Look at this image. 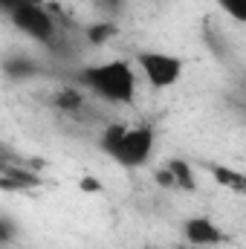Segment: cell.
<instances>
[{"label": "cell", "instance_id": "6da1fadb", "mask_svg": "<svg viewBox=\"0 0 246 249\" xmlns=\"http://www.w3.org/2000/svg\"><path fill=\"white\" fill-rule=\"evenodd\" d=\"M157 133L151 124H110L102 133V151L122 168H142L154 157Z\"/></svg>", "mask_w": 246, "mask_h": 249}, {"label": "cell", "instance_id": "7a4b0ae2", "mask_svg": "<svg viewBox=\"0 0 246 249\" xmlns=\"http://www.w3.org/2000/svg\"><path fill=\"white\" fill-rule=\"evenodd\" d=\"M78 81L90 93H96L99 99L113 102V105H130L136 96V72L127 61H119V58L84 67L78 72Z\"/></svg>", "mask_w": 246, "mask_h": 249}, {"label": "cell", "instance_id": "3957f363", "mask_svg": "<svg viewBox=\"0 0 246 249\" xmlns=\"http://www.w3.org/2000/svg\"><path fill=\"white\" fill-rule=\"evenodd\" d=\"M0 9L6 12V18L26 38L38 41V44H47V47H55L61 41L58 18L41 0H0Z\"/></svg>", "mask_w": 246, "mask_h": 249}, {"label": "cell", "instance_id": "277c9868", "mask_svg": "<svg viewBox=\"0 0 246 249\" xmlns=\"http://www.w3.org/2000/svg\"><path fill=\"white\" fill-rule=\"evenodd\" d=\"M136 61L142 67L145 81H148L154 90H168V87H174V84L180 81V75H183V58H177V55H171V53H154V50H148V53H139Z\"/></svg>", "mask_w": 246, "mask_h": 249}, {"label": "cell", "instance_id": "5b68a950", "mask_svg": "<svg viewBox=\"0 0 246 249\" xmlns=\"http://www.w3.org/2000/svg\"><path fill=\"white\" fill-rule=\"evenodd\" d=\"M183 235L191 247H220L226 241L223 229L211 217H188L183 226Z\"/></svg>", "mask_w": 246, "mask_h": 249}, {"label": "cell", "instance_id": "8992f818", "mask_svg": "<svg viewBox=\"0 0 246 249\" xmlns=\"http://www.w3.org/2000/svg\"><path fill=\"white\" fill-rule=\"evenodd\" d=\"M211 177L217 180V186L232 188V194H246V171H235L226 165H211Z\"/></svg>", "mask_w": 246, "mask_h": 249}, {"label": "cell", "instance_id": "52a82bcc", "mask_svg": "<svg viewBox=\"0 0 246 249\" xmlns=\"http://www.w3.org/2000/svg\"><path fill=\"white\" fill-rule=\"evenodd\" d=\"M168 171L174 174V183L177 188H194V174H191V165L183 160H171L168 162Z\"/></svg>", "mask_w": 246, "mask_h": 249}, {"label": "cell", "instance_id": "ba28073f", "mask_svg": "<svg viewBox=\"0 0 246 249\" xmlns=\"http://www.w3.org/2000/svg\"><path fill=\"white\" fill-rule=\"evenodd\" d=\"M232 20H238V23H244L246 26V0H214Z\"/></svg>", "mask_w": 246, "mask_h": 249}, {"label": "cell", "instance_id": "9c48e42d", "mask_svg": "<svg viewBox=\"0 0 246 249\" xmlns=\"http://www.w3.org/2000/svg\"><path fill=\"white\" fill-rule=\"evenodd\" d=\"M55 105H58L61 110H70V113H75V110H81V107H84V99H81L75 90H61V93L55 96Z\"/></svg>", "mask_w": 246, "mask_h": 249}, {"label": "cell", "instance_id": "30bf717a", "mask_svg": "<svg viewBox=\"0 0 246 249\" xmlns=\"http://www.w3.org/2000/svg\"><path fill=\"white\" fill-rule=\"evenodd\" d=\"M113 32H116V29H113V23H99V26H90L87 38H90L93 44H102V41H107Z\"/></svg>", "mask_w": 246, "mask_h": 249}, {"label": "cell", "instance_id": "8fae6325", "mask_svg": "<svg viewBox=\"0 0 246 249\" xmlns=\"http://www.w3.org/2000/svg\"><path fill=\"white\" fill-rule=\"evenodd\" d=\"M96 6H99L102 12H107V15H116V12L124 9V0H96Z\"/></svg>", "mask_w": 246, "mask_h": 249}, {"label": "cell", "instance_id": "7c38bea8", "mask_svg": "<svg viewBox=\"0 0 246 249\" xmlns=\"http://www.w3.org/2000/svg\"><path fill=\"white\" fill-rule=\"evenodd\" d=\"M244 105H246V102H244Z\"/></svg>", "mask_w": 246, "mask_h": 249}]
</instances>
